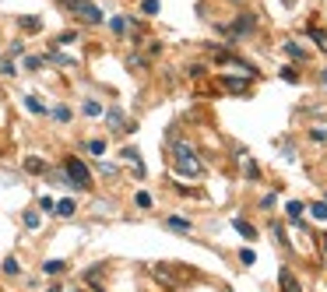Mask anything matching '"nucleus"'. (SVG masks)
Returning <instances> with one entry per match:
<instances>
[{
	"label": "nucleus",
	"instance_id": "nucleus-34",
	"mask_svg": "<svg viewBox=\"0 0 327 292\" xmlns=\"http://www.w3.org/2000/svg\"><path fill=\"white\" fill-rule=\"evenodd\" d=\"M281 78H285L289 85H295V81H299V74H295V70H292V67H285V70H281Z\"/></svg>",
	"mask_w": 327,
	"mask_h": 292
},
{
	"label": "nucleus",
	"instance_id": "nucleus-21",
	"mask_svg": "<svg viewBox=\"0 0 327 292\" xmlns=\"http://www.w3.org/2000/svg\"><path fill=\"white\" fill-rule=\"evenodd\" d=\"M310 35H313V42H317L320 50H327V32H324V28H317V25H313V28H310Z\"/></svg>",
	"mask_w": 327,
	"mask_h": 292
},
{
	"label": "nucleus",
	"instance_id": "nucleus-18",
	"mask_svg": "<svg viewBox=\"0 0 327 292\" xmlns=\"http://www.w3.org/2000/svg\"><path fill=\"white\" fill-rule=\"evenodd\" d=\"M25 169H28V172H35V176H39V172H46V162L32 155V158H25Z\"/></svg>",
	"mask_w": 327,
	"mask_h": 292
},
{
	"label": "nucleus",
	"instance_id": "nucleus-3",
	"mask_svg": "<svg viewBox=\"0 0 327 292\" xmlns=\"http://www.w3.org/2000/svg\"><path fill=\"white\" fill-rule=\"evenodd\" d=\"M60 4L74 14V18H81L85 25H99L102 21V11L92 4V0H60Z\"/></svg>",
	"mask_w": 327,
	"mask_h": 292
},
{
	"label": "nucleus",
	"instance_id": "nucleus-19",
	"mask_svg": "<svg viewBox=\"0 0 327 292\" xmlns=\"http://www.w3.org/2000/svg\"><path fill=\"white\" fill-rule=\"evenodd\" d=\"M123 158H127V162H134V169H138V172H144V166H141V155H138V148H123Z\"/></svg>",
	"mask_w": 327,
	"mask_h": 292
},
{
	"label": "nucleus",
	"instance_id": "nucleus-24",
	"mask_svg": "<svg viewBox=\"0 0 327 292\" xmlns=\"http://www.w3.org/2000/svg\"><path fill=\"white\" fill-rule=\"evenodd\" d=\"M222 81H225L232 92H246V81H236V78H229V74H222Z\"/></svg>",
	"mask_w": 327,
	"mask_h": 292
},
{
	"label": "nucleus",
	"instance_id": "nucleus-1",
	"mask_svg": "<svg viewBox=\"0 0 327 292\" xmlns=\"http://www.w3.org/2000/svg\"><path fill=\"white\" fill-rule=\"evenodd\" d=\"M172 166H176V172H180V176H190V180H197L201 172H204L197 152L190 148L187 141H176V148H172Z\"/></svg>",
	"mask_w": 327,
	"mask_h": 292
},
{
	"label": "nucleus",
	"instance_id": "nucleus-29",
	"mask_svg": "<svg viewBox=\"0 0 327 292\" xmlns=\"http://www.w3.org/2000/svg\"><path fill=\"white\" fill-rule=\"evenodd\" d=\"M134 201H138V208H152V194H144V190L134 197Z\"/></svg>",
	"mask_w": 327,
	"mask_h": 292
},
{
	"label": "nucleus",
	"instance_id": "nucleus-12",
	"mask_svg": "<svg viewBox=\"0 0 327 292\" xmlns=\"http://www.w3.org/2000/svg\"><path fill=\"white\" fill-rule=\"evenodd\" d=\"M25 109L39 116V113H46V102H42V99H35V95H25Z\"/></svg>",
	"mask_w": 327,
	"mask_h": 292
},
{
	"label": "nucleus",
	"instance_id": "nucleus-15",
	"mask_svg": "<svg viewBox=\"0 0 327 292\" xmlns=\"http://www.w3.org/2000/svg\"><path fill=\"white\" fill-rule=\"evenodd\" d=\"M81 113H85V116H102V102H95V99H85Z\"/></svg>",
	"mask_w": 327,
	"mask_h": 292
},
{
	"label": "nucleus",
	"instance_id": "nucleus-10",
	"mask_svg": "<svg viewBox=\"0 0 327 292\" xmlns=\"http://www.w3.org/2000/svg\"><path fill=\"white\" fill-rule=\"evenodd\" d=\"M109 28H113V32H116V35H127V32H130V28H134V25H130V21L123 18V14H116V18H109Z\"/></svg>",
	"mask_w": 327,
	"mask_h": 292
},
{
	"label": "nucleus",
	"instance_id": "nucleus-31",
	"mask_svg": "<svg viewBox=\"0 0 327 292\" xmlns=\"http://www.w3.org/2000/svg\"><path fill=\"white\" fill-rule=\"evenodd\" d=\"M240 260H243V264H254V260H257V254L246 246V250H240Z\"/></svg>",
	"mask_w": 327,
	"mask_h": 292
},
{
	"label": "nucleus",
	"instance_id": "nucleus-27",
	"mask_svg": "<svg viewBox=\"0 0 327 292\" xmlns=\"http://www.w3.org/2000/svg\"><path fill=\"white\" fill-rule=\"evenodd\" d=\"M99 172H102V176H116V166H113V162H102V158H99Z\"/></svg>",
	"mask_w": 327,
	"mask_h": 292
},
{
	"label": "nucleus",
	"instance_id": "nucleus-25",
	"mask_svg": "<svg viewBox=\"0 0 327 292\" xmlns=\"http://www.w3.org/2000/svg\"><path fill=\"white\" fill-rule=\"evenodd\" d=\"M21 268H18V260L14 257H4V275H18Z\"/></svg>",
	"mask_w": 327,
	"mask_h": 292
},
{
	"label": "nucleus",
	"instance_id": "nucleus-5",
	"mask_svg": "<svg viewBox=\"0 0 327 292\" xmlns=\"http://www.w3.org/2000/svg\"><path fill=\"white\" fill-rule=\"evenodd\" d=\"M278 289H281V292H303V285H299V278L292 275V268H281V271H278Z\"/></svg>",
	"mask_w": 327,
	"mask_h": 292
},
{
	"label": "nucleus",
	"instance_id": "nucleus-36",
	"mask_svg": "<svg viewBox=\"0 0 327 292\" xmlns=\"http://www.w3.org/2000/svg\"><path fill=\"white\" fill-rule=\"evenodd\" d=\"M310 137H313V141H327V130H320V127H313V130H310Z\"/></svg>",
	"mask_w": 327,
	"mask_h": 292
},
{
	"label": "nucleus",
	"instance_id": "nucleus-35",
	"mask_svg": "<svg viewBox=\"0 0 327 292\" xmlns=\"http://www.w3.org/2000/svg\"><path fill=\"white\" fill-rule=\"evenodd\" d=\"M0 74L11 78V74H14V64H11V60H0Z\"/></svg>",
	"mask_w": 327,
	"mask_h": 292
},
{
	"label": "nucleus",
	"instance_id": "nucleus-30",
	"mask_svg": "<svg viewBox=\"0 0 327 292\" xmlns=\"http://www.w3.org/2000/svg\"><path fill=\"white\" fill-rule=\"evenodd\" d=\"M53 116H56V120H64V123H67V120H70V109H67V106H56V109H53Z\"/></svg>",
	"mask_w": 327,
	"mask_h": 292
},
{
	"label": "nucleus",
	"instance_id": "nucleus-20",
	"mask_svg": "<svg viewBox=\"0 0 327 292\" xmlns=\"http://www.w3.org/2000/svg\"><path fill=\"white\" fill-rule=\"evenodd\" d=\"M240 166L246 169V176H250V180H257V166H254V158H250V155H240Z\"/></svg>",
	"mask_w": 327,
	"mask_h": 292
},
{
	"label": "nucleus",
	"instance_id": "nucleus-2",
	"mask_svg": "<svg viewBox=\"0 0 327 292\" xmlns=\"http://www.w3.org/2000/svg\"><path fill=\"white\" fill-rule=\"evenodd\" d=\"M64 176L70 187H78V190H92V172H88V166L81 162V158H64Z\"/></svg>",
	"mask_w": 327,
	"mask_h": 292
},
{
	"label": "nucleus",
	"instance_id": "nucleus-13",
	"mask_svg": "<svg viewBox=\"0 0 327 292\" xmlns=\"http://www.w3.org/2000/svg\"><path fill=\"white\" fill-rule=\"evenodd\" d=\"M303 215H306V204L303 201H289V222H299Z\"/></svg>",
	"mask_w": 327,
	"mask_h": 292
},
{
	"label": "nucleus",
	"instance_id": "nucleus-33",
	"mask_svg": "<svg viewBox=\"0 0 327 292\" xmlns=\"http://www.w3.org/2000/svg\"><path fill=\"white\" fill-rule=\"evenodd\" d=\"M25 67H28V70H39V67H42V56H28Z\"/></svg>",
	"mask_w": 327,
	"mask_h": 292
},
{
	"label": "nucleus",
	"instance_id": "nucleus-4",
	"mask_svg": "<svg viewBox=\"0 0 327 292\" xmlns=\"http://www.w3.org/2000/svg\"><path fill=\"white\" fill-rule=\"evenodd\" d=\"M254 14H236V21L232 25H225V32L229 35H250V32H254Z\"/></svg>",
	"mask_w": 327,
	"mask_h": 292
},
{
	"label": "nucleus",
	"instance_id": "nucleus-28",
	"mask_svg": "<svg viewBox=\"0 0 327 292\" xmlns=\"http://www.w3.org/2000/svg\"><path fill=\"white\" fill-rule=\"evenodd\" d=\"M141 11L144 14H158V0H141Z\"/></svg>",
	"mask_w": 327,
	"mask_h": 292
},
{
	"label": "nucleus",
	"instance_id": "nucleus-40",
	"mask_svg": "<svg viewBox=\"0 0 327 292\" xmlns=\"http://www.w3.org/2000/svg\"><path fill=\"white\" fill-rule=\"evenodd\" d=\"M50 292H60V289H50Z\"/></svg>",
	"mask_w": 327,
	"mask_h": 292
},
{
	"label": "nucleus",
	"instance_id": "nucleus-16",
	"mask_svg": "<svg viewBox=\"0 0 327 292\" xmlns=\"http://www.w3.org/2000/svg\"><path fill=\"white\" fill-rule=\"evenodd\" d=\"M53 211L60 215V218H70V215H74V201H56V204H53Z\"/></svg>",
	"mask_w": 327,
	"mask_h": 292
},
{
	"label": "nucleus",
	"instance_id": "nucleus-7",
	"mask_svg": "<svg viewBox=\"0 0 327 292\" xmlns=\"http://www.w3.org/2000/svg\"><path fill=\"white\" fill-rule=\"evenodd\" d=\"M166 229H172V232H190V229H194V222H190V218H180V215H169V218H166Z\"/></svg>",
	"mask_w": 327,
	"mask_h": 292
},
{
	"label": "nucleus",
	"instance_id": "nucleus-32",
	"mask_svg": "<svg viewBox=\"0 0 327 292\" xmlns=\"http://www.w3.org/2000/svg\"><path fill=\"white\" fill-rule=\"evenodd\" d=\"M88 152H92V155H102V152H106V141H92V144H88Z\"/></svg>",
	"mask_w": 327,
	"mask_h": 292
},
{
	"label": "nucleus",
	"instance_id": "nucleus-37",
	"mask_svg": "<svg viewBox=\"0 0 327 292\" xmlns=\"http://www.w3.org/2000/svg\"><path fill=\"white\" fill-rule=\"evenodd\" d=\"M74 39H78V32H64L60 39H56V46H64V42H74Z\"/></svg>",
	"mask_w": 327,
	"mask_h": 292
},
{
	"label": "nucleus",
	"instance_id": "nucleus-6",
	"mask_svg": "<svg viewBox=\"0 0 327 292\" xmlns=\"http://www.w3.org/2000/svg\"><path fill=\"white\" fill-rule=\"evenodd\" d=\"M106 120H109V127L113 130H130V120H127V116H123V109H106Z\"/></svg>",
	"mask_w": 327,
	"mask_h": 292
},
{
	"label": "nucleus",
	"instance_id": "nucleus-23",
	"mask_svg": "<svg viewBox=\"0 0 327 292\" xmlns=\"http://www.w3.org/2000/svg\"><path fill=\"white\" fill-rule=\"evenodd\" d=\"M271 232H275V240H278L281 246H292V243H289V236H285V229H281L278 222H271Z\"/></svg>",
	"mask_w": 327,
	"mask_h": 292
},
{
	"label": "nucleus",
	"instance_id": "nucleus-8",
	"mask_svg": "<svg viewBox=\"0 0 327 292\" xmlns=\"http://www.w3.org/2000/svg\"><path fill=\"white\" fill-rule=\"evenodd\" d=\"M285 56H292V60H306V56H310V50L306 46H299V42H285Z\"/></svg>",
	"mask_w": 327,
	"mask_h": 292
},
{
	"label": "nucleus",
	"instance_id": "nucleus-39",
	"mask_svg": "<svg viewBox=\"0 0 327 292\" xmlns=\"http://www.w3.org/2000/svg\"><path fill=\"white\" fill-rule=\"evenodd\" d=\"M320 81H324V85H327V67H324V70H320Z\"/></svg>",
	"mask_w": 327,
	"mask_h": 292
},
{
	"label": "nucleus",
	"instance_id": "nucleus-38",
	"mask_svg": "<svg viewBox=\"0 0 327 292\" xmlns=\"http://www.w3.org/2000/svg\"><path fill=\"white\" fill-rule=\"evenodd\" d=\"M127 64H130V67H138V70H141V67H144V56H138V53H134V56H130V60H127Z\"/></svg>",
	"mask_w": 327,
	"mask_h": 292
},
{
	"label": "nucleus",
	"instance_id": "nucleus-14",
	"mask_svg": "<svg viewBox=\"0 0 327 292\" xmlns=\"http://www.w3.org/2000/svg\"><path fill=\"white\" fill-rule=\"evenodd\" d=\"M18 25L25 28V32H39V28H42V21H39V18H32V14H25V18H18Z\"/></svg>",
	"mask_w": 327,
	"mask_h": 292
},
{
	"label": "nucleus",
	"instance_id": "nucleus-9",
	"mask_svg": "<svg viewBox=\"0 0 327 292\" xmlns=\"http://www.w3.org/2000/svg\"><path fill=\"white\" fill-rule=\"evenodd\" d=\"M232 229L240 232V236H246V240H257V229L250 222H243V218H232Z\"/></svg>",
	"mask_w": 327,
	"mask_h": 292
},
{
	"label": "nucleus",
	"instance_id": "nucleus-22",
	"mask_svg": "<svg viewBox=\"0 0 327 292\" xmlns=\"http://www.w3.org/2000/svg\"><path fill=\"white\" fill-rule=\"evenodd\" d=\"M67 264H64V260H46V264H42V271H46V275H60Z\"/></svg>",
	"mask_w": 327,
	"mask_h": 292
},
{
	"label": "nucleus",
	"instance_id": "nucleus-11",
	"mask_svg": "<svg viewBox=\"0 0 327 292\" xmlns=\"http://www.w3.org/2000/svg\"><path fill=\"white\" fill-rule=\"evenodd\" d=\"M50 64H56V67H78V60H74V56H67V53H50Z\"/></svg>",
	"mask_w": 327,
	"mask_h": 292
},
{
	"label": "nucleus",
	"instance_id": "nucleus-26",
	"mask_svg": "<svg viewBox=\"0 0 327 292\" xmlns=\"http://www.w3.org/2000/svg\"><path fill=\"white\" fill-rule=\"evenodd\" d=\"M25 225H28V229H39V225H42V218H39L35 211H28V215H25Z\"/></svg>",
	"mask_w": 327,
	"mask_h": 292
},
{
	"label": "nucleus",
	"instance_id": "nucleus-17",
	"mask_svg": "<svg viewBox=\"0 0 327 292\" xmlns=\"http://www.w3.org/2000/svg\"><path fill=\"white\" fill-rule=\"evenodd\" d=\"M306 211L313 215V218H320V222H327V201H317V204H310Z\"/></svg>",
	"mask_w": 327,
	"mask_h": 292
}]
</instances>
